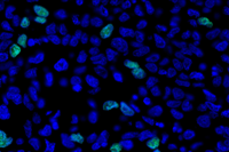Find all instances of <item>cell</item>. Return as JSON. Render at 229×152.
<instances>
[{"label":"cell","instance_id":"5","mask_svg":"<svg viewBox=\"0 0 229 152\" xmlns=\"http://www.w3.org/2000/svg\"><path fill=\"white\" fill-rule=\"evenodd\" d=\"M159 145H160V139H159L158 137H152V139H150L149 141L147 142V146L149 149H151V150L158 149Z\"/></svg>","mask_w":229,"mask_h":152},{"label":"cell","instance_id":"16","mask_svg":"<svg viewBox=\"0 0 229 152\" xmlns=\"http://www.w3.org/2000/svg\"><path fill=\"white\" fill-rule=\"evenodd\" d=\"M154 152H160V151H159L158 149H156V150H154Z\"/></svg>","mask_w":229,"mask_h":152},{"label":"cell","instance_id":"2","mask_svg":"<svg viewBox=\"0 0 229 152\" xmlns=\"http://www.w3.org/2000/svg\"><path fill=\"white\" fill-rule=\"evenodd\" d=\"M34 13L37 14L38 16H40V17H45V18H47V17L49 16V12H48V9H46L44 6H40V5H34Z\"/></svg>","mask_w":229,"mask_h":152},{"label":"cell","instance_id":"14","mask_svg":"<svg viewBox=\"0 0 229 152\" xmlns=\"http://www.w3.org/2000/svg\"><path fill=\"white\" fill-rule=\"evenodd\" d=\"M21 26L23 29H28L30 26V20L29 17H23L21 20Z\"/></svg>","mask_w":229,"mask_h":152},{"label":"cell","instance_id":"12","mask_svg":"<svg viewBox=\"0 0 229 152\" xmlns=\"http://www.w3.org/2000/svg\"><path fill=\"white\" fill-rule=\"evenodd\" d=\"M125 66L126 68H129L131 70H134V69H137L140 68V65H139V63L137 62H133V61H129V59H127V61H125Z\"/></svg>","mask_w":229,"mask_h":152},{"label":"cell","instance_id":"6","mask_svg":"<svg viewBox=\"0 0 229 152\" xmlns=\"http://www.w3.org/2000/svg\"><path fill=\"white\" fill-rule=\"evenodd\" d=\"M120 110H121V112L124 114H126V116H128V117H133L134 116V111L129 108L127 104H126L125 102H121L120 103Z\"/></svg>","mask_w":229,"mask_h":152},{"label":"cell","instance_id":"10","mask_svg":"<svg viewBox=\"0 0 229 152\" xmlns=\"http://www.w3.org/2000/svg\"><path fill=\"white\" fill-rule=\"evenodd\" d=\"M71 139L75 142V143H78V144H81L84 143V141H85V137H84L81 134H71Z\"/></svg>","mask_w":229,"mask_h":152},{"label":"cell","instance_id":"15","mask_svg":"<svg viewBox=\"0 0 229 152\" xmlns=\"http://www.w3.org/2000/svg\"><path fill=\"white\" fill-rule=\"evenodd\" d=\"M34 22H36V23H39V24H45L46 22H47V18L40 17V16H36L34 17Z\"/></svg>","mask_w":229,"mask_h":152},{"label":"cell","instance_id":"7","mask_svg":"<svg viewBox=\"0 0 229 152\" xmlns=\"http://www.w3.org/2000/svg\"><path fill=\"white\" fill-rule=\"evenodd\" d=\"M103 110L104 111H109V110H113V109H117L119 108V104L117 103L116 101H107L103 103Z\"/></svg>","mask_w":229,"mask_h":152},{"label":"cell","instance_id":"13","mask_svg":"<svg viewBox=\"0 0 229 152\" xmlns=\"http://www.w3.org/2000/svg\"><path fill=\"white\" fill-rule=\"evenodd\" d=\"M121 145L119 143H113L110 145V151L111 152H121Z\"/></svg>","mask_w":229,"mask_h":152},{"label":"cell","instance_id":"11","mask_svg":"<svg viewBox=\"0 0 229 152\" xmlns=\"http://www.w3.org/2000/svg\"><path fill=\"white\" fill-rule=\"evenodd\" d=\"M198 23H199L200 25L207 26V28H211V26H212V22L210 21L207 17H199V18H198Z\"/></svg>","mask_w":229,"mask_h":152},{"label":"cell","instance_id":"8","mask_svg":"<svg viewBox=\"0 0 229 152\" xmlns=\"http://www.w3.org/2000/svg\"><path fill=\"white\" fill-rule=\"evenodd\" d=\"M132 76L136 79H143L146 77V72L142 68H137V69H134L132 70Z\"/></svg>","mask_w":229,"mask_h":152},{"label":"cell","instance_id":"17","mask_svg":"<svg viewBox=\"0 0 229 152\" xmlns=\"http://www.w3.org/2000/svg\"><path fill=\"white\" fill-rule=\"evenodd\" d=\"M0 152H1V151H0Z\"/></svg>","mask_w":229,"mask_h":152},{"label":"cell","instance_id":"4","mask_svg":"<svg viewBox=\"0 0 229 152\" xmlns=\"http://www.w3.org/2000/svg\"><path fill=\"white\" fill-rule=\"evenodd\" d=\"M22 51V48L17 44H13L12 46H10V48H9V55L12 56L13 59H15V57H17V56L21 54Z\"/></svg>","mask_w":229,"mask_h":152},{"label":"cell","instance_id":"3","mask_svg":"<svg viewBox=\"0 0 229 152\" xmlns=\"http://www.w3.org/2000/svg\"><path fill=\"white\" fill-rule=\"evenodd\" d=\"M113 24H107V25H104L103 28H102V30H101V38L103 39H108L111 37V34H113Z\"/></svg>","mask_w":229,"mask_h":152},{"label":"cell","instance_id":"1","mask_svg":"<svg viewBox=\"0 0 229 152\" xmlns=\"http://www.w3.org/2000/svg\"><path fill=\"white\" fill-rule=\"evenodd\" d=\"M12 142H13L12 137H7V134L4 131L0 129V149L7 148Z\"/></svg>","mask_w":229,"mask_h":152},{"label":"cell","instance_id":"9","mask_svg":"<svg viewBox=\"0 0 229 152\" xmlns=\"http://www.w3.org/2000/svg\"><path fill=\"white\" fill-rule=\"evenodd\" d=\"M26 42H28V37L25 33H22L21 36H18L17 38V45L21 47V48H24L26 46Z\"/></svg>","mask_w":229,"mask_h":152}]
</instances>
